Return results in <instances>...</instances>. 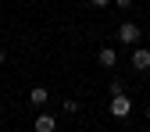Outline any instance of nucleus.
<instances>
[{"label":"nucleus","instance_id":"1","mask_svg":"<svg viewBox=\"0 0 150 132\" xmlns=\"http://www.w3.org/2000/svg\"><path fill=\"white\" fill-rule=\"evenodd\" d=\"M139 36H143V32H139L136 22H122V25H118V40H122L125 47H136V43H139Z\"/></svg>","mask_w":150,"mask_h":132},{"label":"nucleus","instance_id":"2","mask_svg":"<svg viewBox=\"0 0 150 132\" xmlns=\"http://www.w3.org/2000/svg\"><path fill=\"white\" fill-rule=\"evenodd\" d=\"M111 114L115 118H129L132 114V100H129L125 93H115V97H111Z\"/></svg>","mask_w":150,"mask_h":132},{"label":"nucleus","instance_id":"3","mask_svg":"<svg viewBox=\"0 0 150 132\" xmlns=\"http://www.w3.org/2000/svg\"><path fill=\"white\" fill-rule=\"evenodd\" d=\"M132 68L136 71H150V50H132Z\"/></svg>","mask_w":150,"mask_h":132},{"label":"nucleus","instance_id":"4","mask_svg":"<svg viewBox=\"0 0 150 132\" xmlns=\"http://www.w3.org/2000/svg\"><path fill=\"white\" fill-rule=\"evenodd\" d=\"M97 61H100V68H115V64H118V50H111V47H104V50L97 54Z\"/></svg>","mask_w":150,"mask_h":132},{"label":"nucleus","instance_id":"5","mask_svg":"<svg viewBox=\"0 0 150 132\" xmlns=\"http://www.w3.org/2000/svg\"><path fill=\"white\" fill-rule=\"evenodd\" d=\"M54 128H57V118L54 114H40L36 118V132H54Z\"/></svg>","mask_w":150,"mask_h":132},{"label":"nucleus","instance_id":"6","mask_svg":"<svg viewBox=\"0 0 150 132\" xmlns=\"http://www.w3.org/2000/svg\"><path fill=\"white\" fill-rule=\"evenodd\" d=\"M29 100H32L36 107H43V104H47V86H36V89L29 93Z\"/></svg>","mask_w":150,"mask_h":132},{"label":"nucleus","instance_id":"7","mask_svg":"<svg viewBox=\"0 0 150 132\" xmlns=\"http://www.w3.org/2000/svg\"><path fill=\"white\" fill-rule=\"evenodd\" d=\"M64 114H79V100H64Z\"/></svg>","mask_w":150,"mask_h":132},{"label":"nucleus","instance_id":"8","mask_svg":"<svg viewBox=\"0 0 150 132\" xmlns=\"http://www.w3.org/2000/svg\"><path fill=\"white\" fill-rule=\"evenodd\" d=\"M115 4H118L122 11H129V7H132V0H115Z\"/></svg>","mask_w":150,"mask_h":132},{"label":"nucleus","instance_id":"9","mask_svg":"<svg viewBox=\"0 0 150 132\" xmlns=\"http://www.w3.org/2000/svg\"><path fill=\"white\" fill-rule=\"evenodd\" d=\"M89 4H93V7H107L111 0H89Z\"/></svg>","mask_w":150,"mask_h":132},{"label":"nucleus","instance_id":"10","mask_svg":"<svg viewBox=\"0 0 150 132\" xmlns=\"http://www.w3.org/2000/svg\"><path fill=\"white\" fill-rule=\"evenodd\" d=\"M4 61H7V54H4V50H0V64H4Z\"/></svg>","mask_w":150,"mask_h":132},{"label":"nucleus","instance_id":"11","mask_svg":"<svg viewBox=\"0 0 150 132\" xmlns=\"http://www.w3.org/2000/svg\"><path fill=\"white\" fill-rule=\"evenodd\" d=\"M146 118H150V107H146Z\"/></svg>","mask_w":150,"mask_h":132}]
</instances>
